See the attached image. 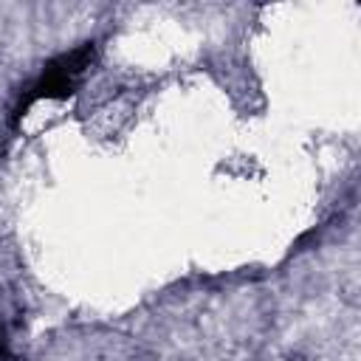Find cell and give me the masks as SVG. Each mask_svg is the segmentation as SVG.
I'll list each match as a JSON object with an SVG mask.
<instances>
[{
    "instance_id": "1",
    "label": "cell",
    "mask_w": 361,
    "mask_h": 361,
    "mask_svg": "<svg viewBox=\"0 0 361 361\" xmlns=\"http://www.w3.org/2000/svg\"><path fill=\"white\" fill-rule=\"evenodd\" d=\"M93 56H96L93 42H82L79 48L65 51V54L54 56L51 62H45V68L39 71V76H37V79L23 90V96L17 99L8 124L14 127V124L31 110V104H37V102H42V99H68V96H73L76 79L90 68Z\"/></svg>"
},
{
    "instance_id": "2",
    "label": "cell",
    "mask_w": 361,
    "mask_h": 361,
    "mask_svg": "<svg viewBox=\"0 0 361 361\" xmlns=\"http://www.w3.org/2000/svg\"><path fill=\"white\" fill-rule=\"evenodd\" d=\"M8 355V347H6V327H3V322H0V358H6Z\"/></svg>"
}]
</instances>
